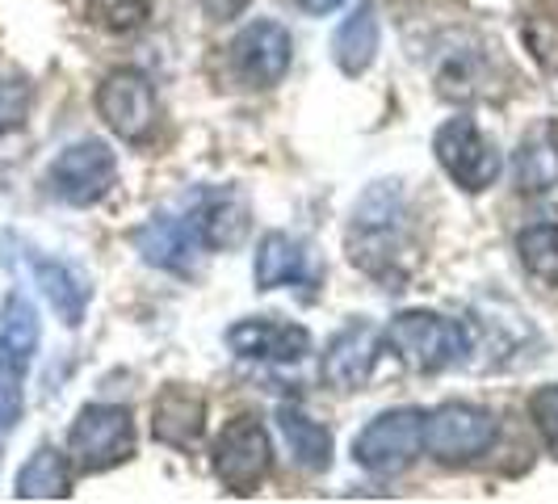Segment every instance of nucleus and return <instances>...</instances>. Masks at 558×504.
Instances as JSON below:
<instances>
[{"mask_svg": "<svg viewBox=\"0 0 558 504\" xmlns=\"http://www.w3.org/2000/svg\"><path fill=\"white\" fill-rule=\"evenodd\" d=\"M34 278L43 286V295H47V303L56 308V315L68 324V328H76L84 320V308H88V281L72 269V265H63V261H47V256H34Z\"/></svg>", "mask_w": 558, "mask_h": 504, "instance_id": "nucleus-18", "label": "nucleus"}, {"mask_svg": "<svg viewBox=\"0 0 558 504\" xmlns=\"http://www.w3.org/2000/svg\"><path fill=\"white\" fill-rule=\"evenodd\" d=\"M22 113H26V84H0V131L4 127H17L22 122Z\"/></svg>", "mask_w": 558, "mask_h": 504, "instance_id": "nucleus-28", "label": "nucleus"}, {"mask_svg": "<svg viewBox=\"0 0 558 504\" xmlns=\"http://www.w3.org/2000/svg\"><path fill=\"white\" fill-rule=\"evenodd\" d=\"M496 442V417L478 404H441L424 417V449L437 463H471Z\"/></svg>", "mask_w": 558, "mask_h": 504, "instance_id": "nucleus-6", "label": "nucleus"}, {"mask_svg": "<svg viewBox=\"0 0 558 504\" xmlns=\"http://www.w3.org/2000/svg\"><path fill=\"white\" fill-rule=\"evenodd\" d=\"M403 206H399V194L391 185H378L369 190L365 202L353 215V231H349V256L353 265H362L365 274L374 278H391L395 261L403 252Z\"/></svg>", "mask_w": 558, "mask_h": 504, "instance_id": "nucleus-3", "label": "nucleus"}, {"mask_svg": "<svg viewBox=\"0 0 558 504\" xmlns=\"http://www.w3.org/2000/svg\"><path fill=\"white\" fill-rule=\"evenodd\" d=\"M483 47H453V51H446L441 56V63H437V84H441V93L446 97H462V101H471V97H478L483 88Z\"/></svg>", "mask_w": 558, "mask_h": 504, "instance_id": "nucleus-22", "label": "nucleus"}, {"mask_svg": "<svg viewBox=\"0 0 558 504\" xmlns=\"http://www.w3.org/2000/svg\"><path fill=\"white\" fill-rule=\"evenodd\" d=\"M278 424L299 467H307V471H328L332 467V433L319 420H311L307 412L286 404V408H278Z\"/></svg>", "mask_w": 558, "mask_h": 504, "instance_id": "nucleus-20", "label": "nucleus"}, {"mask_svg": "<svg viewBox=\"0 0 558 504\" xmlns=\"http://www.w3.org/2000/svg\"><path fill=\"white\" fill-rule=\"evenodd\" d=\"M248 0H206V9L215 13V17H231V13H240Z\"/></svg>", "mask_w": 558, "mask_h": 504, "instance_id": "nucleus-30", "label": "nucleus"}, {"mask_svg": "<svg viewBox=\"0 0 558 504\" xmlns=\"http://www.w3.org/2000/svg\"><path fill=\"white\" fill-rule=\"evenodd\" d=\"M118 177V160L101 140H81L59 152V160L51 165V185L63 202L72 206H93L113 190Z\"/></svg>", "mask_w": 558, "mask_h": 504, "instance_id": "nucleus-9", "label": "nucleus"}, {"mask_svg": "<svg viewBox=\"0 0 558 504\" xmlns=\"http://www.w3.org/2000/svg\"><path fill=\"white\" fill-rule=\"evenodd\" d=\"M17 496L22 501H63L72 496V458L43 446L29 454V463L17 471Z\"/></svg>", "mask_w": 558, "mask_h": 504, "instance_id": "nucleus-19", "label": "nucleus"}, {"mask_svg": "<svg viewBox=\"0 0 558 504\" xmlns=\"http://www.w3.org/2000/svg\"><path fill=\"white\" fill-rule=\"evenodd\" d=\"M374 358H378V333L369 324H349L324 349V383L332 392H357L374 370Z\"/></svg>", "mask_w": 558, "mask_h": 504, "instance_id": "nucleus-12", "label": "nucleus"}, {"mask_svg": "<svg viewBox=\"0 0 558 504\" xmlns=\"http://www.w3.org/2000/svg\"><path fill=\"white\" fill-rule=\"evenodd\" d=\"M303 13H311V17H324V13H336L344 0H294Z\"/></svg>", "mask_w": 558, "mask_h": 504, "instance_id": "nucleus-29", "label": "nucleus"}, {"mask_svg": "<svg viewBox=\"0 0 558 504\" xmlns=\"http://www.w3.org/2000/svg\"><path fill=\"white\" fill-rule=\"evenodd\" d=\"M424 449V412L420 408H391L374 417L353 442V458L369 476H399Z\"/></svg>", "mask_w": 558, "mask_h": 504, "instance_id": "nucleus-4", "label": "nucleus"}, {"mask_svg": "<svg viewBox=\"0 0 558 504\" xmlns=\"http://www.w3.org/2000/svg\"><path fill=\"white\" fill-rule=\"evenodd\" d=\"M97 113L113 135L126 143H143L156 131V88L135 68H118L97 88Z\"/></svg>", "mask_w": 558, "mask_h": 504, "instance_id": "nucleus-8", "label": "nucleus"}, {"mask_svg": "<svg viewBox=\"0 0 558 504\" xmlns=\"http://www.w3.org/2000/svg\"><path fill=\"white\" fill-rule=\"evenodd\" d=\"M0 349L17 353L22 362L34 358L38 349V315H34V303L22 299V295H9L4 303V333H0Z\"/></svg>", "mask_w": 558, "mask_h": 504, "instance_id": "nucleus-24", "label": "nucleus"}, {"mask_svg": "<svg viewBox=\"0 0 558 504\" xmlns=\"http://www.w3.org/2000/svg\"><path fill=\"white\" fill-rule=\"evenodd\" d=\"M252 281L256 290H278V286H299L311 281L307 244L286 236V231H269L256 244V261H252Z\"/></svg>", "mask_w": 558, "mask_h": 504, "instance_id": "nucleus-16", "label": "nucleus"}, {"mask_svg": "<svg viewBox=\"0 0 558 504\" xmlns=\"http://www.w3.org/2000/svg\"><path fill=\"white\" fill-rule=\"evenodd\" d=\"M135 249L147 265L168 269V274H194V252L202 249L194 231V219H151L135 231Z\"/></svg>", "mask_w": 558, "mask_h": 504, "instance_id": "nucleus-13", "label": "nucleus"}, {"mask_svg": "<svg viewBox=\"0 0 558 504\" xmlns=\"http://www.w3.org/2000/svg\"><path fill=\"white\" fill-rule=\"evenodd\" d=\"M433 152H437L441 168L449 172V181H458L466 194H483L487 185H496V177L504 168L496 143L487 140L475 127V118H466V113L449 118L446 127L437 131Z\"/></svg>", "mask_w": 558, "mask_h": 504, "instance_id": "nucleus-5", "label": "nucleus"}, {"mask_svg": "<svg viewBox=\"0 0 558 504\" xmlns=\"http://www.w3.org/2000/svg\"><path fill=\"white\" fill-rule=\"evenodd\" d=\"M378 43H383L378 13H374V4L365 0V4H357V9L344 17V26L336 29V38H332V56H336V63H340V72H344V76L369 72V63L378 56Z\"/></svg>", "mask_w": 558, "mask_h": 504, "instance_id": "nucleus-17", "label": "nucleus"}, {"mask_svg": "<svg viewBox=\"0 0 558 504\" xmlns=\"http://www.w3.org/2000/svg\"><path fill=\"white\" fill-rule=\"evenodd\" d=\"M22 379H26V362L0 349V446L22 420Z\"/></svg>", "mask_w": 558, "mask_h": 504, "instance_id": "nucleus-25", "label": "nucleus"}, {"mask_svg": "<svg viewBox=\"0 0 558 504\" xmlns=\"http://www.w3.org/2000/svg\"><path fill=\"white\" fill-rule=\"evenodd\" d=\"M190 219H194L202 249L227 252L235 244H244V236H248V202L235 190H210L190 211Z\"/></svg>", "mask_w": 558, "mask_h": 504, "instance_id": "nucleus-15", "label": "nucleus"}, {"mask_svg": "<svg viewBox=\"0 0 558 504\" xmlns=\"http://www.w3.org/2000/svg\"><path fill=\"white\" fill-rule=\"evenodd\" d=\"M88 17L110 34H131L151 17V0H88Z\"/></svg>", "mask_w": 558, "mask_h": 504, "instance_id": "nucleus-26", "label": "nucleus"}, {"mask_svg": "<svg viewBox=\"0 0 558 504\" xmlns=\"http://www.w3.org/2000/svg\"><path fill=\"white\" fill-rule=\"evenodd\" d=\"M274 467V446L265 424L252 417H235L215 442V476L235 496H248Z\"/></svg>", "mask_w": 558, "mask_h": 504, "instance_id": "nucleus-7", "label": "nucleus"}, {"mask_svg": "<svg viewBox=\"0 0 558 504\" xmlns=\"http://www.w3.org/2000/svg\"><path fill=\"white\" fill-rule=\"evenodd\" d=\"M517 252H521V265L542 286H558V219H542V224L525 227L517 236Z\"/></svg>", "mask_w": 558, "mask_h": 504, "instance_id": "nucleus-21", "label": "nucleus"}, {"mask_svg": "<svg viewBox=\"0 0 558 504\" xmlns=\"http://www.w3.org/2000/svg\"><path fill=\"white\" fill-rule=\"evenodd\" d=\"M294 38L281 22H252L231 43V68L252 88H274L290 72Z\"/></svg>", "mask_w": 558, "mask_h": 504, "instance_id": "nucleus-10", "label": "nucleus"}, {"mask_svg": "<svg viewBox=\"0 0 558 504\" xmlns=\"http://www.w3.org/2000/svg\"><path fill=\"white\" fill-rule=\"evenodd\" d=\"M151 433L172 449H190L206 433V399L190 387H165L151 404Z\"/></svg>", "mask_w": 558, "mask_h": 504, "instance_id": "nucleus-14", "label": "nucleus"}, {"mask_svg": "<svg viewBox=\"0 0 558 504\" xmlns=\"http://www.w3.org/2000/svg\"><path fill=\"white\" fill-rule=\"evenodd\" d=\"M558 185V143H521L517 152V190L521 194H542Z\"/></svg>", "mask_w": 558, "mask_h": 504, "instance_id": "nucleus-23", "label": "nucleus"}, {"mask_svg": "<svg viewBox=\"0 0 558 504\" xmlns=\"http://www.w3.org/2000/svg\"><path fill=\"white\" fill-rule=\"evenodd\" d=\"M530 417H533V424H537V433L546 437V446L558 454V383L542 387V392H533Z\"/></svg>", "mask_w": 558, "mask_h": 504, "instance_id": "nucleus-27", "label": "nucleus"}, {"mask_svg": "<svg viewBox=\"0 0 558 504\" xmlns=\"http://www.w3.org/2000/svg\"><path fill=\"white\" fill-rule=\"evenodd\" d=\"M227 345H231V353H240L248 362H299L311 353V333L303 324L252 315V320H235L227 328Z\"/></svg>", "mask_w": 558, "mask_h": 504, "instance_id": "nucleus-11", "label": "nucleus"}, {"mask_svg": "<svg viewBox=\"0 0 558 504\" xmlns=\"http://www.w3.org/2000/svg\"><path fill=\"white\" fill-rule=\"evenodd\" d=\"M387 345L412 370L437 374V370H446V365H453L466 353L471 336H466V328L458 320H446L437 311H403V315H395L391 328H387Z\"/></svg>", "mask_w": 558, "mask_h": 504, "instance_id": "nucleus-2", "label": "nucleus"}, {"mask_svg": "<svg viewBox=\"0 0 558 504\" xmlns=\"http://www.w3.org/2000/svg\"><path fill=\"white\" fill-rule=\"evenodd\" d=\"M135 454V424L122 404H88L68 433V458L84 476L110 471Z\"/></svg>", "mask_w": 558, "mask_h": 504, "instance_id": "nucleus-1", "label": "nucleus"}]
</instances>
